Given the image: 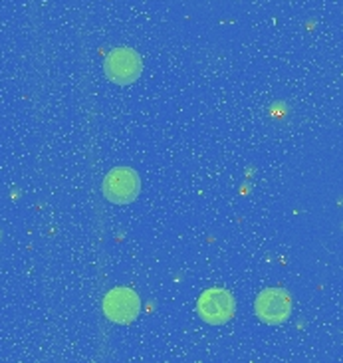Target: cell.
Listing matches in <instances>:
<instances>
[{
    "label": "cell",
    "instance_id": "cell-1",
    "mask_svg": "<svg viewBox=\"0 0 343 363\" xmlns=\"http://www.w3.org/2000/svg\"><path fill=\"white\" fill-rule=\"evenodd\" d=\"M103 72L109 82L118 86H129L137 82L143 74V60L135 50L116 48L108 54L103 62Z\"/></svg>",
    "mask_w": 343,
    "mask_h": 363
},
{
    "label": "cell",
    "instance_id": "cell-2",
    "mask_svg": "<svg viewBox=\"0 0 343 363\" xmlns=\"http://www.w3.org/2000/svg\"><path fill=\"white\" fill-rule=\"evenodd\" d=\"M141 193V177L135 169L116 167L103 179V196L113 205H129Z\"/></svg>",
    "mask_w": 343,
    "mask_h": 363
},
{
    "label": "cell",
    "instance_id": "cell-3",
    "mask_svg": "<svg viewBox=\"0 0 343 363\" xmlns=\"http://www.w3.org/2000/svg\"><path fill=\"white\" fill-rule=\"evenodd\" d=\"M141 312V300L137 292L128 286L109 290L103 298V314L113 324H131Z\"/></svg>",
    "mask_w": 343,
    "mask_h": 363
},
{
    "label": "cell",
    "instance_id": "cell-4",
    "mask_svg": "<svg viewBox=\"0 0 343 363\" xmlns=\"http://www.w3.org/2000/svg\"><path fill=\"white\" fill-rule=\"evenodd\" d=\"M198 315L210 325H223L235 318L236 302L225 288H208L198 298Z\"/></svg>",
    "mask_w": 343,
    "mask_h": 363
},
{
    "label": "cell",
    "instance_id": "cell-5",
    "mask_svg": "<svg viewBox=\"0 0 343 363\" xmlns=\"http://www.w3.org/2000/svg\"><path fill=\"white\" fill-rule=\"evenodd\" d=\"M254 314L264 324H284L292 314V296L284 288H264L256 296Z\"/></svg>",
    "mask_w": 343,
    "mask_h": 363
}]
</instances>
